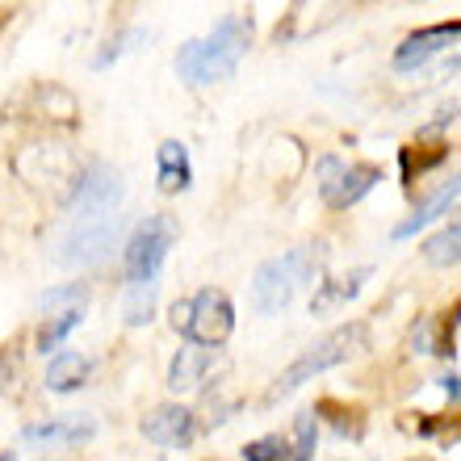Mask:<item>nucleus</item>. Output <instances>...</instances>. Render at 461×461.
Masks as SVG:
<instances>
[{
    "label": "nucleus",
    "mask_w": 461,
    "mask_h": 461,
    "mask_svg": "<svg viewBox=\"0 0 461 461\" xmlns=\"http://www.w3.org/2000/svg\"><path fill=\"white\" fill-rule=\"evenodd\" d=\"M252 47V17H240L230 13L222 17L206 38H194L176 50V76L185 85H219V80H230L240 59Z\"/></svg>",
    "instance_id": "obj_1"
},
{
    "label": "nucleus",
    "mask_w": 461,
    "mask_h": 461,
    "mask_svg": "<svg viewBox=\"0 0 461 461\" xmlns=\"http://www.w3.org/2000/svg\"><path fill=\"white\" fill-rule=\"evenodd\" d=\"M323 265H328V243L323 240L290 248L281 256H268L252 277V306L260 315H281L285 306H294V298L306 285H315Z\"/></svg>",
    "instance_id": "obj_2"
},
{
    "label": "nucleus",
    "mask_w": 461,
    "mask_h": 461,
    "mask_svg": "<svg viewBox=\"0 0 461 461\" xmlns=\"http://www.w3.org/2000/svg\"><path fill=\"white\" fill-rule=\"evenodd\" d=\"M361 348H369V323H348V328L328 331L323 340L311 344V348H306L303 357L277 377V386L268 390V399H285V394H294L298 386L315 382L319 374H328V369L344 365L348 357H357Z\"/></svg>",
    "instance_id": "obj_3"
},
{
    "label": "nucleus",
    "mask_w": 461,
    "mask_h": 461,
    "mask_svg": "<svg viewBox=\"0 0 461 461\" xmlns=\"http://www.w3.org/2000/svg\"><path fill=\"white\" fill-rule=\"evenodd\" d=\"M122 240V214L105 210V214H72V227L55 243V260L68 268H97L113 256Z\"/></svg>",
    "instance_id": "obj_4"
},
{
    "label": "nucleus",
    "mask_w": 461,
    "mask_h": 461,
    "mask_svg": "<svg viewBox=\"0 0 461 461\" xmlns=\"http://www.w3.org/2000/svg\"><path fill=\"white\" fill-rule=\"evenodd\" d=\"M172 328L189 344L219 348L235 331V306H230V298L222 290H197L172 306Z\"/></svg>",
    "instance_id": "obj_5"
},
{
    "label": "nucleus",
    "mask_w": 461,
    "mask_h": 461,
    "mask_svg": "<svg viewBox=\"0 0 461 461\" xmlns=\"http://www.w3.org/2000/svg\"><path fill=\"white\" fill-rule=\"evenodd\" d=\"M172 243H176V222L164 214H151L147 222L131 230V240L122 248V268H126V285H143V281H159L164 260H168Z\"/></svg>",
    "instance_id": "obj_6"
},
{
    "label": "nucleus",
    "mask_w": 461,
    "mask_h": 461,
    "mask_svg": "<svg viewBox=\"0 0 461 461\" xmlns=\"http://www.w3.org/2000/svg\"><path fill=\"white\" fill-rule=\"evenodd\" d=\"M315 176H319V197H323V206L348 210L382 181V168H374V164H344L340 156H323L315 164Z\"/></svg>",
    "instance_id": "obj_7"
},
{
    "label": "nucleus",
    "mask_w": 461,
    "mask_h": 461,
    "mask_svg": "<svg viewBox=\"0 0 461 461\" xmlns=\"http://www.w3.org/2000/svg\"><path fill=\"white\" fill-rule=\"evenodd\" d=\"M122 197H126V185H122V172L93 159L80 176L72 181V194H68V214H105V210H118Z\"/></svg>",
    "instance_id": "obj_8"
},
{
    "label": "nucleus",
    "mask_w": 461,
    "mask_h": 461,
    "mask_svg": "<svg viewBox=\"0 0 461 461\" xmlns=\"http://www.w3.org/2000/svg\"><path fill=\"white\" fill-rule=\"evenodd\" d=\"M139 428H143V437L151 440V445H159V449H189L197 437V415L189 411V407L168 402V407H156Z\"/></svg>",
    "instance_id": "obj_9"
},
{
    "label": "nucleus",
    "mask_w": 461,
    "mask_h": 461,
    "mask_svg": "<svg viewBox=\"0 0 461 461\" xmlns=\"http://www.w3.org/2000/svg\"><path fill=\"white\" fill-rule=\"evenodd\" d=\"M457 38H461V25L457 22L432 25V30H420V34L402 38L399 50H394V72H415V68H424L432 55H440L445 47H453Z\"/></svg>",
    "instance_id": "obj_10"
},
{
    "label": "nucleus",
    "mask_w": 461,
    "mask_h": 461,
    "mask_svg": "<svg viewBox=\"0 0 461 461\" xmlns=\"http://www.w3.org/2000/svg\"><path fill=\"white\" fill-rule=\"evenodd\" d=\"M97 437V420L93 415H59V420H42L22 432L25 445H85Z\"/></svg>",
    "instance_id": "obj_11"
},
{
    "label": "nucleus",
    "mask_w": 461,
    "mask_h": 461,
    "mask_svg": "<svg viewBox=\"0 0 461 461\" xmlns=\"http://www.w3.org/2000/svg\"><path fill=\"white\" fill-rule=\"evenodd\" d=\"M189 344V340H185ZM214 374V348L210 344H189L172 357L168 365V390L176 394H189V390H202L206 386V377Z\"/></svg>",
    "instance_id": "obj_12"
},
{
    "label": "nucleus",
    "mask_w": 461,
    "mask_h": 461,
    "mask_svg": "<svg viewBox=\"0 0 461 461\" xmlns=\"http://www.w3.org/2000/svg\"><path fill=\"white\" fill-rule=\"evenodd\" d=\"M156 185L159 194H185L194 185V164H189V147L168 139L156 151Z\"/></svg>",
    "instance_id": "obj_13"
},
{
    "label": "nucleus",
    "mask_w": 461,
    "mask_h": 461,
    "mask_svg": "<svg viewBox=\"0 0 461 461\" xmlns=\"http://www.w3.org/2000/svg\"><path fill=\"white\" fill-rule=\"evenodd\" d=\"M365 281H369V268H352L344 277L319 281L315 298H311V311H315V315H336V311H344V306L365 290Z\"/></svg>",
    "instance_id": "obj_14"
},
{
    "label": "nucleus",
    "mask_w": 461,
    "mask_h": 461,
    "mask_svg": "<svg viewBox=\"0 0 461 461\" xmlns=\"http://www.w3.org/2000/svg\"><path fill=\"white\" fill-rule=\"evenodd\" d=\"M93 377V361L80 357V352H50V365H47V390L50 394H72V390L88 386Z\"/></svg>",
    "instance_id": "obj_15"
},
{
    "label": "nucleus",
    "mask_w": 461,
    "mask_h": 461,
    "mask_svg": "<svg viewBox=\"0 0 461 461\" xmlns=\"http://www.w3.org/2000/svg\"><path fill=\"white\" fill-rule=\"evenodd\" d=\"M457 189H461V185H457V181H449V185H445V189H440V194H432V197H428V202H420V206L411 210V219H402L399 227L390 230V240H394V243L411 240L415 230H424L428 222H437L440 214H449V210L457 206Z\"/></svg>",
    "instance_id": "obj_16"
},
{
    "label": "nucleus",
    "mask_w": 461,
    "mask_h": 461,
    "mask_svg": "<svg viewBox=\"0 0 461 461\" xmlns=\"http://www.w3.org/2000/svg\"><path fill=\"white\" fill-rule=\"evenodd\" d=\"M80 319H85V306H63V311H47V323H42V331H38V352L47 357V352H55L68 336H72L76 328H80Z\"/></svg>",
    "instance_id": "obj_17"
},
{
    "label": "nucleus",
    "mask_w": 461,
    "mask_h": 461,
    "mask_svg": "<svg viewBox=\"0 0 461 461\" xmlns=\"http://www.w3.org/2000/svg\"><path fill=\"white\" fill-rule=\"evenodd\" d=\"M156 285L159 281H143V285H131V290H126V303H122L126 328H143V323L156 319Z\"/></svg>",
    "instance_id": "obj_18"
},
{
    "label": "nucleus",
    "mask_w": 461,
    "mask_h": 461,
    "mask_svg": "<svg viewBox=\"0 0 461 461\" xmlns=\"http://www.w3.org/2000/svg\"><path fill=\"white\" fill-rule=\"evenodd\" d=\"M457 243H461V230L457 222H449V227L440 230V235H432V240L424 243V256H428V265H437V268H453L457 265Z\"/></svg>",
    "instance_id": "obj_19"
},
{
    "label": "nucleus",
    "mask_w": 461,
    "mask_h": 461,
    "mask_svg": "<svg viewBox=\"0 0 461 461\" xmlns=\"http://www.w3.org/2000/svg\"><path fill=\"white\" fill-rule=\"evenodd\" d=\"M319 449V420L315 411H303L294 420V445H290V457L294 461H311Z\"/></svg>",
    "instance_id": "obj_20"
},
{
    "label": "nucleus",
    "mask_w": 461,
    "mask_h": 461,
    "mask_svg": "<svg viewBox=\"0 0 461 461\" xmlns=\"http://www.w3.org/2000/svg\"><path fill=\"white\" fill-rule=\"evenodd\" d=\"M143 38H147V30H139V25H134V30H122L118 38H110V42H105V50H97L93 68H97V72H105L110 63H118L122 55H126V50H134V42H143Z\"/></svg>",
    "instance_id": "obj_21"
},
{
    "label": "nucleus",
    "mask_w": 461,
    "mask_h": 461,
    "mask_svg": "<svg viewBox=\"0 0 461 461\" xmlns=\"http://www.w3.org/2000/svg\"><path fill=\"white\" fill-rule=\"evenodd\" d=\"M88 290L80 281H68V285H55V290L42 294V311H63V306H85Z\"/></svg>",
    "instance_id": "obj_22"
},
{
    "label": "nucleus",
    "mask_w": 461,
    "mask_h": 461,
    "mask_svg": "<svg viewBox=\"0 0 461 461\" xmlns=\"http://www.w3.org/2000/svg\"><path fill=\"white\" fill-rule=\"evenodd\" d=\"M290 457V440L285 437H260L243 449V461H285Z\"/></svg>",
    "instance_id": "obj_23"
},
{
    "label": "nucleus",
    "mask_w": 461,
    "mask_h": 461,
    "mask_svg": "<svg viewBox=\"0 0 461 461\" xmlns=\"http://www.w3.org/2000/svg\"><path fill=\"white\" fill-rule=\"evenodd\" d=\"M319 411L331 415V424H336V437H352V440L361 437V420H344V411L336 407V402H323Z\"/></svg>",
    "instance_id": "obj_24"
},
{
    "label": "nucleus",
    "mask_w": 461,
    "mask_h": 461,
    "mask_svg": "<svg viewBox=\"0 0 461 461\" xmlns=\"http://www.w3.org/2000/svg\"><path fill=\"white\" fill-rule=\"evenodd\" d=\"M411 348L415 352H432V323H428V319L411 331Z\"/></svg>",
    "instance_id": "obj_25"
},
{
    "label": "nucleus",
    "mask_w": 461,
    "mask_h": 461,
    "mask_svg": "<svg viewBox=\"0 0 461 461\" xmlns=\"http://www.w3.org/2000/svg\"><path fill=\"white\" fill-rule=\"evenodd\" d=\"M440 386H445V394H449L453 402H457V374H449V377H440Z\"/></svg>",
    "instance_id": "obj_26"
}]
</instances>
